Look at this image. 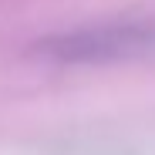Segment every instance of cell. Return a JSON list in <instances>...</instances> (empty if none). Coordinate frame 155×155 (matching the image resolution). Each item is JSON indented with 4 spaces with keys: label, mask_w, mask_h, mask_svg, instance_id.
Returning <instances> with one entry per match:
<instances>
[{
    "label": "cell",
    "mask_w": 155,
    "mask_h": 155,
    "mask_svg": "<svg viewBox=\"0 0 155 155\" xmlns=\"http://www.w3.org/2000/svg\"><path fill=\"white\" fill-rule=\"evenodd\" d=\"M31 54L51 64H111L155 54V20H111L44 37Z\"/></svg>",
    "instance_id": "cell-1"
}]
</instances>
